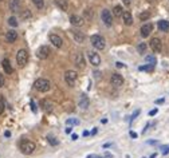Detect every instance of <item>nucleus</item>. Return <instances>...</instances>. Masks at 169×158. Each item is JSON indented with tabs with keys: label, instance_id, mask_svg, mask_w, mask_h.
I'll return each mask as SVG.
<instances>
[{
	"label": "nucleus",
	"instance_id": "22",
	"mask_svg": "<svg viewBox=\"0 0 169 158\" xmlns=\"http://www.w3.org/2000/svg\"><path fill=\"white\" fill-rule=\"evenodd\" d=\"M158 30L162 31V32L169 31V21L168 20H160L158 21Z\"/></svg>",
	"mask_w": 169,
	"mask_h": 158
},
{
	"label": "nucleus",
	"instance_id": "9",
	"mask_svg": "<svg viewBox=\"0 0 169 158\" xmlns=\"http://www.w3.org/2000/svg\"><path fill=\"white\" fill-rule=\"evenodd\" d=\"M36 55H38V58H39V59H47V58H48V55H50V47H48V46H42V47L38 50Z\"/></svg>",
	"mask_w": 169,
	"mask_h": 158
},
{
	"label": "nucleus",
	"instance_id": "13",
	"mask_svg": "<svg viewBox=\"0 0 169 158\" xmlns=\"http://www.w3.org/2000/svg\"><path fill=\"white\" fill-rule=\"evenodd\" d=\"M50 42L52 43V46H55L56 48H61L62 47V44H63V40H62L61 36H58V35H50Z\"/></svg>",
	"mask_w": 169,
	"mask_h": 158
},
{
	"label": "nucleus",
	"instance_id": "46",
	"mask_svg": "<svg viewBox=\"0 0 169 158\" xmlns=\"http://www.w3.org/2000/svg\"><path fill=\"white\" fill-rule=\"evenodd\" d=\"M71 138H73L74 141H75V139H78V135H77V134H73V135H71Z\"/></svg>",
	"mask_w": 169,
	"mask_h": 158
},
{
	"label": "nucleus",
	"instance_id": "20",
	"mask_svg": "<svg viewBox=\"0 0 169 158\" xmlns=\"http://www.w3.org/2000/svg\"><path fill=\"white\" fill-rule=\"evenodd\" d=\"M122 19H124V23L126 24V26H131L133 24V16H131L130 12H124L122 14Z\"/></svg>",
	"mask_w": 169,
	"mask_h": 158
},
{
	"label": "nucleus",
	"instance_id": "30",
	"mask_svg": "<svg viewBox=\"0 0 169 158\" xmlns=\"http://www.w3.org/2000/svg\"><path fill=\"white\" fill-rule=\"evenodd\" d=\"M153 64H146V66H141V67H138V70L140 71H152L153 70Z\"/></svg>",
	"mask_w": 169,
	"mask_h": 158
},
{
	"label": "nucleus",
	"instance_id": "26",
	"mask_svg": "<svg viewBox=\"0 0 169 158\" xmlns=\"http://www.w3.org/2000/svg\"><path fill=\"white\" fill-rule=\"evenodd\" d=\"M146 48H148V46H146V43H140L138 47H137V50H138L140 54H145Z\"/></svg>",
	"mask_w": 169,
	"mask_h": 158
},
{
	"label": "nucleus",
	"instance_id": "49",
	"mask_svg": "<svg viewBox=\"0 0 169 158\" xmlns=\"http://www.w3.org/2000/svg\"><path fill=\"white\" fill-rule=\"evenodd\" d=\"M87 158H93V157H91V156H89V157H87Z\"/></svg>",
	"mask_w": 169,
	"mask_h": 158
},
{
	"label": "nucleus",
	"instance_id": "1",
	"mask_svg": "<svg viewBox=\"0 0 169 158\" xmlns=\"http://www.w3.org/2000/svg\"><path fill=\"white\" fill-rule=\"evenodd\" d=\"M34 89H35L36 91L46 92L51 89V83H50V80H47L45 78H39L34 82Z\"/></svg>",
	"mask_w": 169,
	"mask_h": 158
},
{
	"label": "nucleus",
	"instance_id": "4",
	"mask_svg": "<svg viewBox=\"0 0 169 158\" xmlns=\"http://www.w3.org/2000/svg\"><path fill=\"white\" fill-rule=\"evenodd\" d=\"M90 40H91V44L97 50H103L106 47V42H105V39H103L101 35H93L91 38H90Z\"/></svg>",
	"mask_w": 169,
	"mask_h": 158
},
{
	"label": "nucleus",
	"instance_id": "45",
	"mask_svg": "<svg viewBox=\"0 0 169 158\" xmlns=\"http://www.w3.org/2000/svg\"><path fill=\"white\" fill-rule=\"evenodd\" d=\"M122 2H124V3H125V4H128V5H129V4H130V3H131V0H122Z\"/></svg>",
	"mask_w": 169,
	"mask_h": 158
},
{
	"label": "nucleus",
	"instance_id": "2",
	"mask_svg": "<svg viewBox=\"0 0 169 158\" xmlns=\"http://www.w3.org/2000/svg\"><path fill=\"white\" fill-rule=\"evenodd\" d=\"M35 149H36V145L32 141L24 139V141L20 142V151L23 154H26V156H30V154H32L34 151H35Z\"/></svg>",
	"mask_w": 169,
	"mask_h": 158
},
{
	"label": "nucleus",
	"instance_id": "16",
	"mask_svg": "<svg viewBox=\"0 0 169 158\" xmlns=\"http://www.w3.org/2000/svg\"><path fill=\"white\" fill-rule=\"evenodd\" d=\"M16 39H18V32L16 31L11 30V31H8V32L5 34V40H7L8 43H15L16 42Z\"/></svg>",
	"mask_w": 169,
	"mask_h": 158
},
{
	"label": "nucleus",
	"instance_id": "23",
	"mask_svg": "<svg viewBox=\"0 0 169 158\" xmlns=\"http://www.w3.org/2000/svg\"><path fill=\"white\" fill-rule=\"evenodd\" d=\"M122 14H124V10H122L121 5H115V7L113 8V15H114V16L120 18V16H122Z\"/></svg>",
	"mask_w": 169,
	"mask_h": 158
},
{
	"label": "nucleus",
	"instance_id": "10",
	"mask_svg": "<svg viewBox=\"0 0 169 158\" xmlns=\"http://www.w3.org/2000/svg\"><path fill=\"white\" fill-rule=\"evenodd\" d=\"M89 60L94 67H98L101 64V58H99V55L97 52H93V51L89 52Z\"/></svg>",
	"mask_w": 169,
	"mask_h": 158
},
{
	"label": "nucleus",
	"instance_id": "6",
	"mask_svg": "<svg viewBox=\"0 0 169 158\" xmlns=\"http://www.w3.org/2000/svg\"><path fill=\"white\" fill-rule=\"evenodd\" d=\"M149 46H150V48L153 50V52H156V54L161 52V50H162V43L158 38H153L152 40H150Z\"/></svg>",
	"mask_w": 169,
	"mask_h": 158
},
{
	"label": "nucleus",
	"instance_id": "36",
	"mask_svg": "<svg viewBox=\"0 0 169 158\" xmlns=\"http://www.w3.org/2000/svg\"><path fill=\"white\" fill-rule=\"evenodd\" d=\"M3 86H4V76L0 74V89H2Z\"/></svg>",
	"mask_w": 169,
	"mask_h": 158
},
{
	"label": "nucleus",
	"instance_id": "42",
	"mask_svg": "<svg viewBox=\"0 0 169 158\" xmlns=\"http://www.w3.org/2000/svg\"><path fill=\"white\" fill-rule=\"evenodd\" d=\"M130 137L131 138H137V134L136 133H133V131H130Z\"/></svg>",
	"mask_w": 169,
	"mask_h": 158
},
{
	"label": "nucleus",
	"instance_id": "38",
	"mask_svg": "<svg viewBox=\"0 0 169 158\" xmlns=\"http://www.w3.org/2000/svg\"><path fill=\"white\" fill-rule=\"evenodd\" d=\"M138 114H140V110H136V111H134V114H133V115H131V118H130V119H131V121H133V119H134V118H136V117H137V115H138Z\"/></svg>",
	"mask_w": 169,
	"mask_h": 158
},
{
	"label": "nucleus",
	"instance_id": "43",
	"mask_svg": "<svg viewBox=\"0 0 169 158\" xmlns=\"http://www.w3.org/2000/svg\"><path fill=\"white\" fill-rule=\"evenodd\" d=\"M115 66H117V67H124V64H122L121 62H117V63H115Z\"/></svg>",
	"mask_w": 169,
	"mask_h": 158
},
{
	"label": "nucleus",
	"instance_id": "50",
	"mask_svg": "<svg viewBox=\"0 0 169 158\" xmlns=\"http://www.w3.org/2000/svg\"><path fill=\"white\" fill-rule=\"evenodd\" d=\"M95 158H103V157H95Z\"/></svg>",
	"mask_w": 169,
	"mask_h": 158
},
{
	"label": "nucleus",
	"instance_id": "44",
	"mask_svg": "<svg viewBox=\"0 0 169 158\" xmlns=\"http://www.w3.org/2000/svg\"><path fill=\"white\" fill-rule=\"evenodd\" d=\"M71 131H73V127H70V126H68V127L66 129V133H71Z\"/></svg>",
	"mask_w": 169,
	"mask_h": 158
},
{
	"label": "nucleus",
	"instance_id": "18",
	"mask_svg": "<svg viewBox=\"0 0 169 158\" xmlns=\"http://www.w3.org/2000/svg\"><path fill=\"white\" fill-rule=\"evenodd\" d=\"M2 66H3V69H4L5 74H12V73H14V69H12V66H11V62H9L7 58H5V59H3Z\"/></svg>",
	"mask_w": 169,
	"mask_h": 158
},
{
	"label": "nucleus",
	"instance_id": "31",
	"mask_svg": "<svg viewBox=\"0 0 169 158\" xmlns=\"http://www.w3.org/2000/svg\"><path fill=\"white\" fill-rule=\"evenodd\" d=\"M145 60L148 62L149 64H153V66L156 64V58H154V56H146V58H145Z\"/></svg>",
	"mask_w": 169,
	"mask_h": 158
},
{
	"label": "nucleus",
	"instance_id": "47",
	"mask_svg": "<svg viewBox=\"0 0 169 158\" xmlns=\"http://www.w3.org/2000/svg\"><path fill=\"white\" fill-rule=\"evenodd\" d=\"M90 133L89 131H83V137H87V135H89Z\"/></svg>",
	"mask_w": 169,
	"mask_h": 158
},
{
	"label": "nucleus",
	"instance_id": "14",
	"mask_svg": "<svg viewBox=\"0 0 169 158\" xmlns=\"http://www.w3.org/2000/svg\"><path fill=\"white\" fill-rule=\"evenodd\" d=\"M70 21H71V24L75 26V27H82L83 23H85V19L81 18V16H78V15H73V16L70 18Z\"/></svg>",
	"mask_w": 169,
	"mask_h": 158
},
{
	"label": "nucleus",
	"instance_id": "40",
	"mask_svg": "<svg viewBox=\"0 0 169 158\" xmlns=\"http://www.w3.org/2000/svg\"><path fill=\"white\" fill-rule=\"evenodd\" d=\"M30 16H31V14H30L28 11H27V12H24V14H23V18H30Z\"/></svg>",
	"mask_w": 169,
	"mask_h": 158
},
{
	"label": "nucleus",
	"instance_id": "33",
	"mask_svg": "<svg viewBox=\"0 0 169 158\" xmlns=\"http://www.w3.org/2000/svg\"><path fill=\"white\" fill-rule=\"evenodd\" d=\"M67 123H68V125H78V123H79V121H78V119H67Z\"/></svg>",
	"mask_w": 169,
	"mask_h": 158
},
{
	"label": "nucleus",
	"instance_id": "39",
	"mask_svg": "<svg viewBox=\"0 0 169 158\" xmlns=\"http://www.w3.org/2000/svg\"><path fill=\"white\" fill-rule=\"evenodd\" d=\"M164 101H165L164 98H161V99H157V101H156V105H160V103H164Z\"/></svg>",
	"mask_w": 169,
	"mask_h": 158
},
{
	"label": "nucleus",
	"instance_id": "7",
	"mask_svg": "<svg viewBox=\"0 0 169 158\" xmlns=\"http://www.w3.org/2000/svg\"><path fill=\"white\" fill-rule=\"evenodd\" d=\"M110 83L114 87H121V86L124 85V78H122L120 74H113L111 78H110Z\"/></svg>",
	"mask_w": 169,
	"mask_h": 158
},
{
	"label": "nucleus",
	"instance_id": "27",
	"mask_svg": "<svg viewBox=\"0 0 169 158\" xmlns=\"http://www.w3.org/2000/svg\"><path fill=\"white\" fill-rule=\"evenodd\" d=\"M56 4H58L63 11H67V3H66L65 0H56Z\"/></svg>",
	"mask_w": 169,
	"mask_h": 158
},
{
	"label": "nucleus",
	"instance_id": "15",
	"mask_svg": "<svg viewBox=\"0 0 169 158\" xmlns=\"http://www.w3.org/2000/svg\"><path fill=\"white\" fill-rule=\"evenodd\" d=\"M152 30H153V26H152L150 23L144 24V26L141 27V35H142L144 38H148V36H149V34L152 32Z\"/></svg>",
	"mask_w": 169,
	"mask_h": 158
},
{
	"label": "nucleus",
	"instance_id": "35",
	"mask_svg": "<svg viewBox=\"0 0 169 158\" xmlns=\"http://www.w3.org/2000/svg\"><path fill=\"white\" fill-rule=\"evenodd\" d=\"M48 142L51 145H58V141H56L55 138H51V137H48Z\"/></svg>",
	"mask_w": 169,
	"mask_h": 158
},
{
	"label": "nucleus",
	"instance_id": "12",
	"mask_svg": "<svg viewBox=\"0 0 169 158\" xmlns=\"http://www.w3.org/2000/svg\"><path fill=\"white\" fill-rule=\"evenodd\" d=\"M40 106H42V109L45 110L46 113H52V110H54V105H52V102L50 101V99H43Z\"/></svg>",
	"mask_w": 169,
	"mask_h": 158
},
{
	"label": "nucleus",
	"instance_id": "11",
	"mask_svg": "<svg viewBox=\"0 0 169 158\" xmlns=\"http://www.w3.org/2000/svg\"><path fill=\"white\" fill-rule=\"evenodd\" d=\"M74 62H75V64H77L78 69H85V66H86V60H85V56L81 54V52H78V54L75 55Z\"/></svg>",
	"mask_w": 169,
	"mask_h": 158
},
{
	"label": "nucleus",
	"instance_id": "21",
	"mask_svg": "<svg viewBox=\"0 0 169 158\" xmlns=\"http://www.w3.org/2000/svg\"><path fill=\"white\" fill-rule=\"evenodd\" d=\"M73 36H74V40L77 43H83L85 42V35L81 31H74L73 32Z\"/></svg>",
	"mask_w": 169,
	"mask_h": 158
},
{
	"label": "nucleus",
	"instance_id": "3",
	"mask_svg": "<svg viewBox=\"0 0 169 158\" xmlns=\"http://www.w3.org/2000/svg\"><path fill=\"white\" fill-rule=\"evenodd\" d=\"M16 62L19 67H24L28 63V52L26 50H19L16 54Z\"/></svg>",
	"mask_w": 169,
	"mask_h": 158
},
{
	"label": "nucleus",
	"instance_id": "25",
	"mask_svg": "<svg viewBox=\"0 0 169 158\" xmlns=\"http://www.w3.org/2000/svg\"><path fill=\"white\" fill-rule=\"evenodd\" d=\"M4 109H5V101H4V97L0 95V115L4 113Z\"/></svg>",
	"mask_w": 169,
	"mask_h": 158
},
{
	"label": "nucleus",
	"instance_id": "32",
	"mask_svg": "<svg viewBox=\"0 0 169 158\" xmlns=\"http://www.w3.org/2000/svg\"><path fill=\"white\" fill-rule=\"evenodd\" d=\"M161 151L164 156H167V154L169 153V145H165V146H161Z\"/></svg>",
	"mask_w": 169,
	"mask_h": 158
},
{
	"label": "nucleus",
	"instance_id": "24",
	"mask_svg": "<svg viewBox=\"0 0 169 158\" xmlns=\"http://www.w3.org/2000/svg\"><path fill=\"white\" fill-rule=\"evenodd\" d=\"M149 18H150V12H149V11H144V12H141V14L138 15V19L142 20V21L148 20Z\"/></svg>",
	"mask_w": 169,
	"mask_h": 158
},
{
	"label": "nucleus",
	"instance_id": "19",
	"mask_svg": "<svg viewBox=\"0 0 169 158\" xmlns=\"http://www.w3.org/2000/svg\"><path fill=\"white\" fill-rule=\"evenodd\" d=\"M90 105V101L89 98H87V95H82V97L79 98V102H78V106L81 107V109H87Z\"/></svg>",
	"mask_w": 169,
	"mask_h": 158
},
{
	"label": "nucleus",
	"instance_id": "5",
	"mask_svg": "<svg viewBox=\"0 0 169 158\" xmlns=\"http://www.w3.org/2000/svg\"><path fill=\"white\" fill-rule=\"evenodd\" d=\"M65 80L68 86H74L75 85V80H77V73L73 70H68L65 73Z\"/></svg>",
	"mask_w": 169,
	"mask_h": 158
},
{
	"label": "nucleus",
	"instance_id": "37",
	"mask_svg": "<svg viewBox=\"0 0 169 158\" xmlns=\"http://www.w3.org/2000/svg\"><path fill=\"white\" fill-rule=\"evenodd\" d=\"M157 111H158L157 109H153L152 111H149V115H150V117H153V115H156V114H157Z\"/></svg>",
	"mask_w": 169,
	"mask_h": 158
},
{
	"label": "nucleus",
	"instance_id": "28",
	"mask_svg": "<svg viewBox=\"0 0 169 158\" xmlns=\"http://www.w3.org/2000/svg\"><path fill=\"white\" fill-rule=\"evenodd\" d=\"M32 2H34V4L36 5L38 10H42L43 5H45V2H43V0H32Z\"/></svg>",
	"mask_w": 169,
	"mask_h": 158
},
{
	"label": "nucleus",
	"instance_id": "17",
	"mask_svg": "<svg viewBox=\"0 0 169 158\" xmlns=\"http://www.w3.org/2000/svg\"><path fill=\"white\" fill-rule=\"evenodd\" d=\"M8 5H9V10H11L12 12L20 11V0H9Z\"/></svg>",
	"mask_w": 169,
	"mask_h": 158
},
{
	"label": "nucleus",
	"instance_id": "8",
	"mask_svg": "<svg viewBox=\"0 0 169 158\" xmlns=\"http://www.w3.org/2000/svg\"><path fill=\"white\" fill-rule=\"evenodd\" d=\"M101 18H102V21L106 24V26H111V24H113V16H111V12L110 11L103 10L102 14H101Z\"/></svg>",
	"mask_w": 169,
	"mask_h": 158
},
{
	"label": "nucleus",
	"instance_id": "48",
	"mask_svg": "<svg viewBox=\"0 0 169 158\" xmlns=\"http://www.w3.org/2000/svg\"><path fill=\"white\" fill-rule=\"evenodd\" d=\"M157 157V154H152V156H150V158H156Z\"/></svg>",
	"mask_w": 169,
	"mask_h": 158
},
{
	"label": "nucleus",
	"instance_id": "29",
	"mask_svg": "<svg viewBox=\"0 0 169 158\" xmlns=\"http://www.w3.org/2000/svg\"><path fill=\"white\" fill-rule=\"evenodd\" d=\"M8 24H9V26H12V27H18V20H16V18H15V16H12V18H9V19H8Z\"/></svg>",
	"mask_w": 169,
	"mask_h": 158
},
{
	"label": "nucleus",
	"instance_id": "34",
	"mask_svg": "<svg viewBox=\"0 0 169 158\" xmlns=\"http://www.w3.org/2000/svg\"><path fill=\"white\" fill-rule=\"evenodd\" d=\"M30 107H31V110H32L34 111V113H36V106H35V102H34V101H31L30 102Z\"/></svg>",
	"mask_w": 169,
	"mask_h": 158
},
{
	"label": "nucleus",
	"instance_id": "41",
	"mask_svg": "<svg viewBox=\"0 0 169 158\" xmlns=\"http://www.w3.org/2000/svg\"><path fill=\"white\" fill-rule=\"evenodd\" d=\"M97 133H98V129H97V127H94V129L91 130V134H93V135H95Z\"/></svg>",
	"mask_w": 169,
	"mask_h": 158
}]
</instances>
